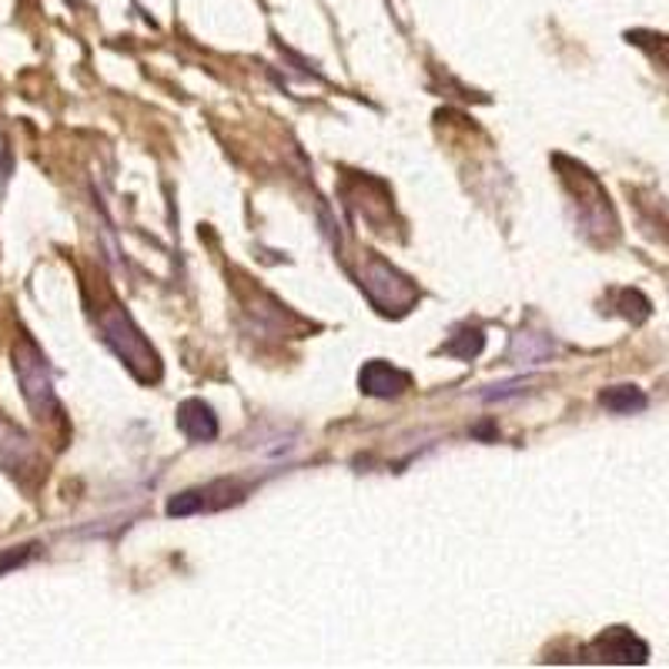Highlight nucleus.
Listing matches in <instances>:
<instances>
[{
  "mask_svg": "<svg viewBox=\"0 0 669 669\" xmlns=\"http://www.w3.org/2000/svg\"><path fill=\"white\" fill-rule=\"evenodd\" d=\"M358 385H362L365 395H375V399H395V395H402V392L412 385V378H409L402 368H395V365L375 358V362H368V365L358 372Z\"/></svg>",
  "mask_w": 669,
  "mask_h": 669,
  "instance_id": "5",
  "label": "nucleus"
},
{
  "mask_svg": "<svg viewBox=\"0 0 669 669\" xmlns=\"http://www.w3.org/2000/svg\"><path fill=\"white\" fill-rule=\"evenodd\" d=\"M14 375H18V382H21V392H24L28 409H31L38 419H51V415L61 412L58 395H55L51 365H48L45 352H41L31 338H21V342L14 345Z\"/></svg>",
  "mask_w": 669,
  "mask_h": 669,
  "instance_id": "2",
  "label": "nucleus"
},
{
  "mask_svg": "<svg viewBox=\"0 0 669 669\" xmlns=\"http://www.w3.org/2000/svg\"><path fill=\"white\" fill-rule=\"evenodd\" d=\"M619 315H626L629 322H646L649 318V298L636 288H622L619 292Z\"/></svg>",
  "mask_w": 669,
  "mask_h": 669,
  "instance_id": "11",
  "label": "nucleus"
},
{
  "mask_svg": "<svg viewBox=\"0 0 669 669\" xmlns=\"http://www.w3.org/2000/svg\"><path fill=\"white\" fill-rule=\"evenodd\" d=\"M31 462H35V445H31V439H28L18 425H11V422L0 419V469L21 472V469H28Z\"/></svg>",
  "mask_w": 669,
  "mask_h": 669,
  "instance_id": "7",
  "label": "nucleus"
},
{
  "mask_svg": "<svg viewBox=\"0 0 669 669\" xmlns=\"http://www.w3.org/2000/svg\"><path fill=\"white\" fill-rule=\"evenodd\" d=\"M101 335L108 342V348L141 378V382H155L161 375L158 365V352L151 348V342L145 338V332L131 322V315L125 308H108L101 315Z\"/></svg>",
  "mask_w": 669,
  "mask_h": 669,
  "instance_id": "1",
  "label": "nucleus"
},
{
  "mask_svg": "<svg viewBox=\"0 0 669 669\" xmlns=\"http://www.w3.org/2000/svg\"><path fill=\"white\" fill-rule=\"evenodd\" d=\"M35 549H38V545H21V549H14V552H0V572L24 565V562L35 555Z\"/></svg>",
  "mask_w": 669,
  "mask_h": 669,
  "instance_id": "12",
  "label": "nucleus"
},
{
  "mask_svg": "<svg viewBox=\"0 0 669 669\" xmlns=\"http://www.w3.org/2000/svg\"><path fill=\"white\" fill-rule=\"evenodd\" d=\"M549 355H552V342L545 335H535V332L515 335L512 348H509V362L512 365H542Z\"/></svg>",
  "mask_w": 669,
  "mask_h": 669,
  "instance_id": "8",
  "label": "nucleus"
},
{
  "mask_svg": "<svg viewBox=\"0 0 669 669\" xmlns=\"http://www.w3.org/2000/svg\"><path fill=\"white\" fill-rule=\"evenodd\" d=\"M482 345H485V335H482V328H459L445 345H442V352L445 355H452V358H462V362H472L479 352H482Z\"/></svg>",
  "mask_w": 669,
  "mask_h": 669,
  "instance_id": "10",
  "label": "nucleus"
},
{
  "mask_svg": "<svg viewBox=\"0 0 669 669\" xmlns=\"http://www.w3.org/2000/svg\"><path fill=\"white\" fill-rule=\"evenodd\" d=\"M599 405L616 412V415H632V412L646 409V395L636 385H612V388L599 392Z\"/></svg>",
  "mask_w": 669,
  "mask_h": 669,
  "instance_id": "9",
  "label": "nucleus"
},
{
  "mask_svg": "<svg viewBox=\"0 0 669 669\" xmlns=\"http://www.w3.org/2000/svg\"><path fill=\"white\" fill-rule=\"evenodd\" d=\"M656 41H659V45H646V48H649L656 58H662V65L669 68V38H656Z\"/></svg>",
  "mask_w": 669,
  "mask_h": 669,
  "instance_id": "13",
  "label": "nucleus"
},
{
  "mask_svg": "<svg viewBox=\"0 0 669 669\" xmlns=\"http://www.w3.org/2000/svg\"><path fill=\"white\" fill-rule=\"evenodd\" d=\"M362 288L368 292V298L382 308V312H405L412 302H415V285L405 278V275H399L388 262H382V258H375L372 265H368V272H365V282H362Z\"/></svg>",
  "mask_w": 669,
  "mask_h": 669,
  "instance_id": "3",
  "label": "nucleus"
},
{
  "mask_svg": "<svg viewBox=\"0 0 669 669\" xmlns=\"http://www.w3.org/2000/svg\"><path fill=\"white\" fill-rule=\"evenodd\" d=\"M586 659L592 662H609V666H642L649 662V646L626 626H612L606 632H599L589 649Z\"/></svg>",
  "mask_w": 669,
  "mask_h": 669,
  "instance_id": "4",
  "label": "nucleus"
},
{
  "mask_svg": "<svg viewBox=\"0 0 669 669\" xmlns=\"http://www.w3.org/2000/svg\"><path fill=\"white\" fill-rule=\"evenodd\" d=\"M178 429L191 439V442H211L218 439V415L208 402L201 399H185L178 405Z\"/></svg>",
  "mask_w": 669,
  "mask_h": 669,
  "instance_id": "6",
  "label": "nucleus"
}]
</instances>
